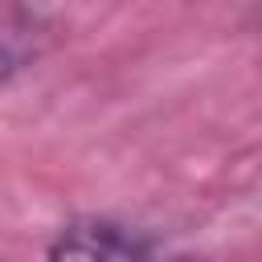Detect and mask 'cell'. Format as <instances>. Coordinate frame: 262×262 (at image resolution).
<instances>
[{
    "label": "cell",
    "mask_w": 262,
    "mask_h": 262,
    "mask_svg": "<svg viewBox=\"0 0 262 262\" xmlns=\"http://www.w3.org/2000/svg\"><path fill=\"white\" fill-rule=\"evenodd\" d=\"M45 262H184V258H176L164 242H156L123 221L74 217L53 233Z\"/></svg>",
    "instance_id": "1"
},
{
    "label": "cell",
    "mask_w": 262,
    "mask_h": 262,
    "mask_svg": "<svg viewBox=\"0 0 262 262\" xmlns=\"http://www.w3.org/2000/svg\"><path fill=\"white\" fill-rule=\"evenodd\" d=\"M45 12L37 0H0V86L25 74L45 45Z\"/></svg>",
    "instance_id": "2"
}]
</instances>
